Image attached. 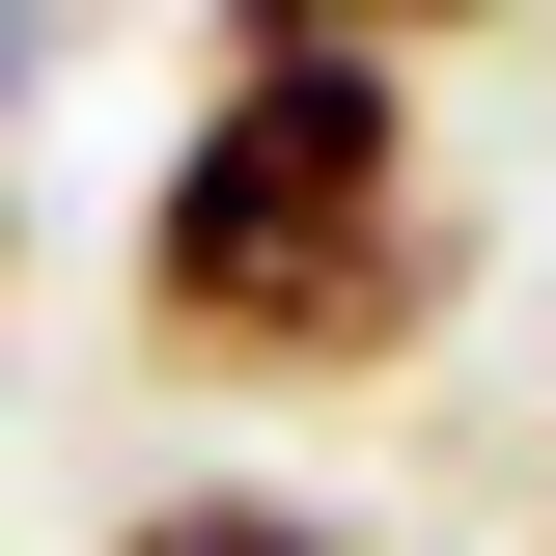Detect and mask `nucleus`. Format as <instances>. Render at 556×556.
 I'll use <instances>...</instances> for the list:
<instances>
[{
    "instance_id": "nucleus-4",
    "label": "nucleus",
    "mask_w": 556,
    "mask_h": 556,
    "mask_svg": "<svg viewBox=\"0 0 556 556\" xmlns=\"http://www.w3.org/2000/svg\"><path fill=\"white\" fill-rule=\"evenodd\" d=\"M28 84H56V0H0V112H28Z\"/></svg>"
},
{
    "instance_id": "nucleus-1",
    "label": "nucleus",
    "mask_w": 556,
    "mask_h": 556,
    "mask_svg": "<svg viewBox=\"0 0 556 556\" xmlns=\"http://www.w3.org/2000/svg\"><path fill=\"white\" fill-rule=\"evenodd\" d=\"M473 306V223H445V139L390 56H223L139 167V362L195 390H362Z\"/></svg>"
},
{
    "instance_id": "nucleus-5",
    "label": "nucleus",
    "mask_w": 556,
    "mask_h": 556,
    "mask_svg": "<svg viewBox=\"0 0 556 556\" xmlns=\"http://www.w3.org/2000/svg\"><path fill=\"white\" fill-rule=\"evenodd\" d=\"M0 278H28V223H0Z\"/></svg>"
},
{
    "instance_id": "nucleus-2",
    "label": "nucleus",
    "mask_w": 556,
    "mask_h": 556,
    "mask_svg": "<svg viewBox=\"0 0 556 556\" xmlns=\"http://www.w3.org/2000/svg\"><path fill=\"white\" fill-rule=\"evenodd\" d=\"M112 556H362L306 473H167V501H112Z\"/></svg>"
},
{
    "instance_id": "nucleus-3",
    "label": "nucleus",
    "mask_w": 556,
    "mask_h": 556,
    "mask_svg": "<svg viewBox=\"0 0 556 556\" xmlns=\"http://www.w3.org/2000/svg\"><path fill=\"white\" fill-rule=\"evenodd\" d=\"M445 28H501V0H223V56H445Z\"/></svg>"
}]
</instances>
